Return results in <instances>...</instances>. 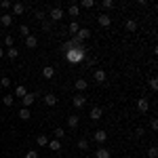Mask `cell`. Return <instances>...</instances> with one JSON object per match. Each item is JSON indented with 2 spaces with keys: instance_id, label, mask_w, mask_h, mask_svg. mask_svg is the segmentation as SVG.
Segmentation results:
<instances>
[{
  "instance_id": "277c9868",
  "label": "cell",
  "mask_w": 158,
  "mask_h": 158,
  "mask_svg": "<svg viewBox=\"0 0 158 158\" xmlns=\"http://www.w3.org/2000/svg\"><path fill=\"white\" fill-rule=\"evenodd\" d=\"M11 15H13V17H19V15H23V13H25V4H23V2H15V4H13V6H11Z\"/></svg>"
},
{
  "instance_id": "83f0119b",
  "label": "cell",
  "mask_w": 158,
  "mask_h": 158,
  "mask_svg": "<svg viewBox=\"0 0 158 158\" xmlns=\"http://www.w3.org/2000/svg\"><path fill=\"white\" fill-rule=\"evenodd\" d=\"M148 85H150L152 91H158V78H156V76H152V78L148 80Z\"/></svg>"
},
{
  "instance_id": "484cf974",
  "label": "cell",
  "mask_w": 158,
  "mask_h": 158,
  "mask_svg": "<svg viewBox=\"0 0 158 158\" xmlns=\"http://www.w3.org/2000/svg\"><path fill=\"white\" fill-rule=\"evenodd\" d=\"M49 148L53 150V152H59L61 150V141L59 139H53V141H49Z\"/></svg>"
},
{
  "instance_id": "cb8c5ba5",
  "label": "cell",
  "mask_w": 158,
  "mask_h": 158,
  "mask_svg": "<svg viewBox=\"0 0 158 158\" xmlns=\"http://www.w3.org/2000/svg\"><path fill=\"white\" fill-rule=\"evenodd\" d=\"M78 30H80V27H78V21H70V25H68V32H70L72 36H76V34H78Z\"/></svg>"
},
{
  "instance_id": "3957f363",
  "label": "cell",
  "mask_w": 158,
  "mask_h": 158,
  "mask_svg": "<svg viewBox=\"0 0 158 158\" xmlns=\"http://www.w3.org/2000/svg\"><path fill=\"white\" fill-rule=\"evenodd\" d=\"M72 106H74L76 110L85 108V106H86V97L82 95V93H76V95H74V99H72Z\"/></svg>"
},
{
  "instance_id": "4dcf8cb0",
  "label": "cell",
  "mask_w": 158,
  "mask_h": 158,
  "mask_svg": "<svg viewBox=\"0 0 158 158\" xmlns=\"http://www.w3.org/2000/svg\"><path fill=\"white\" fill-rule=\"evenodd\" d=\"M63 137H65V131H63V129H61V127H57V129H55V139H63Z\"/></svg>"
},
{
  "instance_id": "6da1fadb",
  "label": "cell",
  "mask_w": 158,
  "mask_h": 158,
  "mask_svg": "<svg viewBox=\"0 0 158 158\" xmlns=\"http://www.w3.org/2000/svg\"><path fill=\"white\" fill-rule=\"evenodd\" d=\"M86 55V49H72L65 53V59L70 61V63H80V61L85 59Z\"/></svg>"
},
{
  "instance_id": "5b68a950",
  "label": "cell",
  "mask_w": 158,
  "mask_h": 158,
  "mask_svg": "<svg viewBox=\"0 0 158 158\" xmlns=\"http://www.w3.org/2000/svg\"><path fill=\"white\" fill-rule=\"evenodd\" d=\"M97 21H99L101 27H108V25H112V17H110L108 13H101V15L97 17Z\"/></svg>"
},
{
  "instance_id": "52a82bcc",
  "label": "cell",
  "mask_w": 158,
  "mask_h": 158,
  "mask_svg": "<svg viewBox=\"0 0 158 158\" xmlns=\"http://www.w3.org/2000/svg\"><path fill=\"white\" fill-rule=\"evenodd\" d=\"M137 110H139V112H141V114H146L148 110H150V101H148L146 97L137 99Z\"/></svg>"
},
{
  "instance_id": "603a6c76",
  "label": "cell",
  "mask_w": 158,
  "mask_h": 158,
  "mask_svg": "<svg viewBox=\"0 0 158 158\" xmlns=\"http://www.w3.org/2000/svg\"><path fill=\"white\" fill-rule=\"evenodd\" d=\"M4 55H6L9 59H17V57H19V51L15 49V47H11V49H6V51H4Z\"/></svg>"
},
{
  "instance_id": "8d00e7d4",
  "label": "cell",
  "mask_w": 158,
  "mask_h": 158,
  "mask_svg": "<svg viewBox=\"0 0 158 158\" xmlns=\"http://www.w3.org/2000/svg\"><path fill=\"white\" fill-rule=\"evenodd\" d=\"M25 158H38V152L36 150H27L25 152Z\"/></svg>"
},
{
  "instance_id": "1f68e13d",
  "label": "cell",
  "mask_w": 158,
  "mask_h": 158,
  "mask_svg": "<svg viewBox=\"0 0 158 158\" xmlns=\"http://www.w3.org/2000/svg\"><path fill=\"white\" fill-rule=\"evenodd\" d=\"M78 150H82V152L89 150V141L86 139H78Z\"/></svg>"
},
{
  "instance_id": "ffe728a7",
  "label": "cell",
  "mask_w": 158,
  "mask_h": 158,
  "mask_svg": "<svg viewBox=\"0 0 158 158\" xmlns=\"http://www.w3.org/2000/svg\"><path fill=\"white\" fill-rule=\"evenodd\" d=\"M78 122H80V118H78L76 114L68 116V127H70V129H76V127H78Z\"/></svg>"
},
{
  "instance_id": "9c48e42d",
  "label": "cell",
  "mask_w": 158,
  "mask_h": 158,
  "mask_svg": "<svg viewBox=\"0 0 158 158\" xmlns=\"http://www.w3.org/2000/svg\"><path fill=\"white\" fill-rule=\"evenodd\" d=\"M25 47H27V49H36V47H38V38L34 36V34L25 36Z\"/></svg>"
},
{
  "instance_id": "d590c367",
  "label": "cell",
  "mask_w": 158,
  "mask_h": 158,
  "mask_svg": "<svg viewBox=\"0 0 158 158\" xmlns=\"http://www.w3.org/2000/svg\"><path fill=\"white\" fill-rule=\"evenodd\" d=\"M101 6H103V9H114V0H103Z\"/></svg>"
},
{
  "instance_id": "30bf717a",
  "label": "cell",
  "mask_w": 158,
  "mask_h": 158,
  "mask_svg": "<svg viewBox=\"0 0 158 158\" xmlns=\"http://www.w3.org/2000/svg\"><path fill=\"white\" fill-rule=\"evenodd\" d=\"M34 101H36V95H34V93H27V95H25V97L21 99V103H23V108H27V110H30V106H32Z\"/></svg>"
},
{
  "instance_id": "b9f144b4",
  "label": "cell",
  "mask_w": 158,
  "mask_h": 158,
  "mask_svg": "<svg viewBox=\"0 0 158 158\" xmlns=\"http://www.w3.org/2000/svg\"><path fill=\"white\" fill-rule=\"evenodd\" d=\"M156 129H158V120H156V118H152V131H156Z\"/></svg>"
},
{
  "instance_id": "8992f818",
  "label": "cell",
  "mask_w": 158,
  "mask_h": 158,
  "mask_svg": "<svg viewBox=\"0 0 158 158\" xmlns=\"http://www.w3.org/2000/svg\"><path fill=\"white\" fill-rule=\"evenodd\" d=\"M68 15L72 17V21H76V19L80 17V6H78V4H70V9H68Z\"/></svg>"
},
{
  "instance_id": "7c38bea8",
  "label": "cell",
  "mask_w": 158,
  "mask_h": 158,
  "mask_svg": "<svg viewBox=\"0 0 158 158\" xmlns=\"http://www.w3.org/2000/svg\"><path fill=\"white\" fill-rule=\"evenodd\" d=\"M93 137H95V141H97V143H103V141H106V139H108V133H106V131H103V129H97V131H95V135H93Z\"/></svg>"
},
{
  "instance_id": "f1b7e54d",
  "label": "cell",
  "mask_w": 158,
  "mask_h": 158,
  "mask_svg": "<svg viewBox=\"0 0 158 158\" xmlns=\"http://www.w3.org/2000/svg\"><path fill=\"white\" fill-rule=\"evenodd\" d=\"M2 103H4L6 108H11L13 103H15V97H13V95H4V99H2Z\"/></svg>"
},
{
  "instance_id": "f546056e",
  "label": "cell",
  "mask_w": 158,
  "mask_h": 158,
  "mask_svg": "<svg viewBox=\"0 0 158 158\" xmlns=\"http://www.w3.org/2000/svg\"><path fill=\"white\" fill-rule=\"evenodd\" d=\"M148 156H150V158H158V148L156 146H150V148H148Z\"/></svg>"
},
{
  "instance_id": "7402d4cb",
  "label": "cell",
  "mask_w": 158,
  "mask_h": 158,
  "mask_svg": "<svg viewBox=\"0 0 158 158\" xmlns=\"http://www.w3.org/2000/svg\"><path fill=\"white\" fill-rule=\"evenodd\" d=\"M15 95H17L19 99H23L25 95H27V89H25L23 85H17V89H15Z\"/></svg>"
},
{
  "instance_id": "4316f807",
  "label": "cell",
  "mask_w": 158,
  "mask_h": 158,
  "mask_svg": "<svg viewBox=\"0 0 158 158\" xmlns=\"http://www.w3.org/2000/svg\"><path fill=\"white\" fill-rule=\"evenodd\" d=\"M42 32H53V21L51 19H44L42 21Z\"/></svg>"
},
{
  "instance_id": "7a4b0ae2",
  "label": "cell",
  "mask_w": 158,
  "mask_h": 158,
  "mask_svg": "<svg viewBox=\"0 0 158 158\" xmlns=\"http://www.w3.org/2000/svg\"><path fill=\"white\" fill-rule=\"evenodd\" d=\"M63 15H65V13H63V9H61L59 4H57V6H53V9L49 11L51 21H61V19H63Z\"/></svg>"
},
{
  "instance_id": "ba28073f",
  "label": "cell",
  "mask_w": 158,
  "mask_h": 158,
  "mask_svg": "<svg viewBox=\"0 0 158 158\" xmlns=\"http://www.w3.org/2000/svg\"><path fill=\"white\" fill-rule=\"evenodd\" d=\"M13 19H15V17H13L11 13H4V15H0V25H2V27H9V25L13 23Z\"/></svg>"
},
{
  "instance_id": "9a60e30c",
  "label": "cell",
  "mask_w": 158,
  "mask_h": 158,
  "mask_svg": "<svg viewBox=\"0 0 158 158\" xmlns=\"http://www.w3.org/2000/svg\"><path fill=\"white\" fill-rule=\"evenodd\" d=\"M76 36H78V38H80V40H82V42H85L86 38H91V30H89V27H80Z\"/></svg>"
},
{
  "instance_id": "836d02e7",
  "label": "cell",
  "mask_w": 158,
  "mask_h": 158,
  "mask_svg": "<svg viewBox=\"0 0 158 158\" xmlns=\"http://www.w3.org/2000/svg\"><path fill=\"white\" fill-rule=\"evenodd\" d=\"M4 44H6V47L11 49L13 44H15V38H13V36H4Z\"/></svg>"
},
{
  "instance_id": "60d3db41",
  "label": "cell",
  "mask_w": 158,
  "mask_h": 158,
  "mask_svg": "<svg viewBox=\"0 0 158 158\" xmlns=\"http://www.w3.org/2000/svg\"><path fill=\"white\" fill-rule=\"evenodd\" d=\"M44 17H47V15H44L42 11H36V19H40V21H44Z\"/></svg>"
},
{
  "instance_id": "44dd1931",
  "label": "cell",
  "mask_w": 158,
  "mask_h": 158,
  "mask_svg": "<svg viewBox=\"0 0 158 158\" xmlns=\"http://www.w3.org/2000/svg\"><path fill=\"white\" fill-rule=\"evenodd\" d=\"M49 141H51V139L47 137V135H38V137H36V143L40 148H47V146H49Z\"/></svg>"
},
{
  "instance_id": "e575fe53",
  "label": "cell",
  "mask_w": 158,
  "mask_h": 158,
  "mask_svg": "<svg viewBox=\"0 0 158 158\" xmlns=\"http://www.w3.org/2000/svg\"><path fill=\"white\" fill-rule=\"evenodd\" d=\"M80 4H82L85 9H93V6H95V2H93V0H82Z\"/></svg>"
},
{
  "instance_id": "ab89813d",
  "label": "cell",
  "mask_w": 158,
  "mask_h": 158,
  "mask_svg": "<svg viewBox=\"0 0 158 158\" xmlns=\"http://www.w3.org/2000/svg\"><path fill=\"white\" fill-rule=\"evenodd\" d=\"M143 135H146V131H143L141 127H139V129H135V137H143Z\"/></svg>"
},
{
  "instance_id": "d4e9b609",
  "label": "cell",
  "mask_w": 158,
  "mask_h": 158,
  "mask_svg": "<svg viewBox=\"0 0 158 158\" xmlns=\"http://www.w3.org/2000/svg\"><path fill=\"white\" fill-rule=\"evenodd\" d=\"M19 118H21V120H30V118H32L30 110H27V108H21V110H19Z\"/></svg>"
},
{
  "instance_id": "e0dca14e",
  "label": "cell",
  "mask_w": 158,
  "mask_h": 158,
  "mask_svg": "<svg viewBox=\"0 0 158 158\" xmlns=\"http://www.w3.org/2000/svg\"><path fill=\"white\" fill-rule=\"evenodd\" d=\"M44 103H47L49 108H53V106H57V97H55L53 93H47V95H44Z\"/></svg>"
},
{
  "instance_id": "5bb4252c",
  "label": "cell",
  "mask_w": 158,
  "mask_h": 158,
  "mask_svg": "<svg viewBox=\"0 0 158 158\" xmlns=\"http://www.w3.org/2000/svg\"><path fill=\"white\" fill-rule=\"evenodd\" d=\"M93 78H95V82L101 85V82H106V78H108V76H106L103 70H95V72H93Z\"/></svg>"
},
{
  "instance_id": "8fae6325",
  "label": "cell",
  "mask_w": 158,
  "mask_h": 158,
  "mask_svg": "<svg viewBox=\"0 0 158 158\" xmlns=\"http://www.w3.org/2000/svg\"><path fill=\"white\" fill-rule=\"evenodd\" d=\"M42 76H44V80H53V76H55V68L44 65V68H42Z\"/></svg>"
},
{
  "instance_id": "d6a6232c",
  "label": "cell",
  "mask_w": 158,
  "mask_h": 158,
  "mask_svg": "<svg viewBox=\"0 0 158 158\" xmlns=\"http://www.w3.org/2000/svg\"><path fill=\"white\" fill-rule=\"evenodd\" d=\"M0 86H4V89H9V86H11V78H6V76H2V78H0Z\"/></svg>"
},
{
  "instance_id": "2e32d148",
  "label": "cell",
  "mask_w": 158,
  "mask_h": 158,
  "mask_svg": "<svg viewBox=\"0 0 158 158\" xmlns=\"http://www.w3.org/2000/svg\"><path fill=\"white\" fill-rule=\"evenodd\" d=\"M101 114H103V110L99 108V106H95V108L91 110V118H93L95 122H97V120H101Z\"/></svg>"
},
{
  "instance_id": "ac0fdd59",
  "label": "cell",
  "mask_w": 158,
  "mask_h": 158,
  "mask_svg": "<svg viewBox=\"0 0 158 158\" xmlns=\"http://www.w3.org/2000/svg\"><path fill=\"white\" fill-rule=\"evenodd\" d=\"M74 86H76V91H78V93H82V91H85L86 86H89V82H86L85 78H78V80H76V85H74Z\"/></svg>"
},
{
  "instance_id": "f35d334b",
  "label": "cell",
  "mask_w": 158,
  "mask_h": 158,
  "mask_svg": "<svg viewBox=\"0 0 158 158\" xmlns=\"http://www.w3.org/2000/svg\"><path fill=\"white\" fill-rule=\"evenodd\" d=\"M0 6H2V9L6 11V9H11L13 4H11V2H9V0H2V2H0Z\"/></svg>"
},
{
  "instance_id": "74e56055",
  "label": "cell",
  "mask_w": 158,
  "mask_h": 158,
  "mask_svg": "<svg viewBox=\"0 0 158 158\" xmlns=\"http://www.w3.org/2000/svg\"><path fill=\"white\" fill-rule=\"evenodd\" d=\"M19 32H21L23 36H30V27H27V25H21V27H19Z\"/></svg>"
},
{
  "instance_id": "4fadbf2b",
  "label": "cell",
  "mask_w": 158,
  "mask_h": 158,
  "mask_svg": "<svg viewBox=\"0 0 158 158\" xmlns=\"http://www.w3.org/2000/svg\"><path fill=\"white\" fill-rule=\"evenodd\" d=\"M110 156H112V152L108 148H97L95 150V158H110Z\"/></svg>"
},
{
  "instance_id": "7bdbcfd3",
  "label": "cell",
  "mask_w": 158,
  "mask_h": 158,
  "mask_svg": "<svg viewBox=\"0 0 158 158\" xmlns=\"http://www.w3.org/2000/svg\"><path fill=\"white\" fill-rule=\"evenodd\" d=\"M0 57H4V49L2 47H0Z\"/></svg>"
},
{
  "instance_id": "d6986e66",
  "label": "cell",
  "mask_w": 158,
  "mask_h": 158,
  "mask_svg": "<svg viewBox=\"0 0 158 158\" xmlns=\"http://www.w3.org/2000/svg\"><path fill=\"white\" fill-rule=\"evenodd\" d=\"M124 30L133 34L135 30H137V21H135V19H127V23H124Z\"/></svg>"
}]
</instances>
